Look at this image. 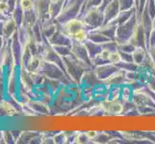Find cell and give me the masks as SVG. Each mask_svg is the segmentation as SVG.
I'll list each match as a JSON object with an SVG mask.
<instances>
[{
  "mask_svg": "<svg viewBox=\"0 0 155 144\" xmlns=\"http://www.w3.org/2000/svg\"><path fill=\"white\" fill-rule=\"evenodd\" d=\"M3 24H4V21H0V35H2V30H3Z\"/></svg>",
  "mask_w": 155,
  "mask_h": 144,
  "instance_id": "obj_37",
  "label": "cell"
},
{
  "mask_svg": "<svg viewBox=\"0 0 155 144\" xmlns=\"http://www.w3.org/2000/svg\"><path fill=\"white\" fill-rule=\"evenodd\" d=\"M103 82L100 81L97 78V76L95 75V73L93 69H89L86 70L84 73V75L81 79V83H80V86L81 87H91V88H95L97 87L98 85L102 84Z\"/></svg>",
  "mask_w": 155,
  "mask_h": 144,
  "instance_id": "obj_13",
  "label": "cell"
},
{
  "mask_svg": "<svg viewBox=\"0 0 155 144\" xmlns=\"http://www.w3.org/2000/svg\"><path fill=\"white\" fill-rule=\"evenodd\" d=\"M105 85L109 87H115V86H124L127 84L126 77H125V70L124 69H119L117 72L112 74L110 77L107 78L105 81H103Z\"/></svg>",
  "mask_w": 155,
  "mask_h": 144,
  "instance_id": "obj_12",
  "label": "cell"
},
{
  "mask_svg": "<svg viewBox=\"0 0 155 144\" xmlns=\"http://www.w3.org/2000/svg\"><path fill=\"white\" fill-rule=\"evenodd\" d=\"M6 42H7V40L5 39L2 35H0V51L3 49V47L6 44Z\"/></svg>",
  "mask_w": 155,
  "mask_h": 144,
  "instance_id": "obj_35",
  "label": "cell"
},
{
  "mask_svg": "<svg viewBox=\"0 0 155 144\" xmlns=\"http://www.w3.org/2000/svg\"><path fill=\"white\" fill-rule=\"evenodd\" d=\"M119 69L120 68L116 65H113V63H111V62H105L103 65H99V66H94V71L100 81L103 82L108 77H110L112 74L117 72Z\"/></svg>",
  "mask_w": 155,
  "mask_h": 144,
  "instance_id": "obj_9",
  "label": "cell"
},
{
  "mask_svg": "<svg viewBox=\"0 0 155 144\" xmlns=\"http://www.w3.org/2000/svg\"><path fill=\"white\" fill-rule=\"evenodd\" d=\"M90 141V138L88 137L86 131L85 132H76V136H75V139L74 142L75 143H87Z\"/></svg>",
  "mask_w": 155,
  "mask_h": 144,
  "instance_id": "obj_29",
  "label": "cell"
},
{
  "mask_svg": "<svg viewBox=\"0 0 155 144\" xmlns=\"http://www.w3.org/2000/svg\"><path fill=\"white\" fill-rule=\"evenodd\" d=\"M0 12L2 14L8 15L10 13V7H9V4L7 1H0Z\"/></svg>",
  "mask_w": 155,
  "mask_h": 144,
  "instance_id": "obj_32",
  "label": "cell"
},
{
  "mask_svg": "<svg viewBox=\"0 0 155 144\" xmlns=\"http://www.w3.org/2000/svg\"><path fill=\"white\" fill-rule=\"evenodd\" d=\"M147 87L150 90H152V91L155 92V76L154 75H152L150 80H149L148 83L147 84Z\"/></svg>",
  "mask_w": 155,
  "mask_h": 144,
  "instance_id": "obj_33",
  "label": "cell"
},
{
  "mask_svg": "<svg viewBox=\"0 0 155 144\" xmlns=\"http://www.w3.org/2000/svg\"><path fill=\"white\" fill-rule=\"evenodd\" d=\"M129 41L136 47H143L147 50V40L146 31L143 29V26L142 25L140 21H139L137 27Z\"/></svg>",
  "mask_w": 155,
  "mask_h": 144,
  "instance_id": "obj_7",
  "label": "cell"
},
{
  "mask_svg": "<svg viewBox=\"0 0 155 144\" xmlns=\"http://www.w3.org/2000/svg\"><path fill=\"white\" fill-rule=\"evenodd\" d=\"M71 54L75 57L77 60L85 62L92 66V61H91V58L88 54V51H87L86 46H85L84 43L72 40V43H71Z\"/></svg>",
  "mask_w": 155,
  "mask_h": 144,
  "instance_id": "obj_8",
  "label": "cell"
},
{
  "mask_svg": "<svg viewBox=\"0 0 155 144\" xmlns=\"http://www.w3.org/2000/svg\"><path fill=\"white\" fill-rule=\"evenodd\" d=\"M121 62V57H120V53L119 50H115L112 51L110 54V58H109V62L113 63V65H117L119 62Z\"/></svg>",
  "mask_w": 155,
  "mask_h": 144,
  "instance_id": "obj_30",
  "label": "cell"
},
{
  "mask_svg": "<svg viewBox=\"0 0 155 144\" xmlns=\"http://www.w3.org/2000/svg\"><path fill=\"white\" fill-rule=\"evenodd\" d=\"M51 0H34V9L36 10L38 18L41 23L52 19L49 14V6Z\"/></svg>",
  "mask_w": 155,
  "mask_h": 144,
  "instance_id": "obj_6",
  "label": "cell"
},
{
  "mask_svg": "<svg viewBox=\"0 0 155 144\" xmlns=\"http://www.w3.org/2000/svg\"><path fill=\"white\" fill-rule=\"evenodd\" d=\"M83 43L86 46V49L88 51V54L91 59L98 55L100 51L102 50V44L97 43V42H94L90 40H87L85 42H83Z\"/></svg>",
  "mask_w": 155,
  "mask_h": 144,
  "instance_id": "obj_20",
  "label": "cell"
},
{
  "mask_svg": "<svg viewBox=\"0 0 155 144\" xmlns=\"http://www.w3.org/2000/svg\"><path fill=\"white\" fill-rule=\"evenodd\" d=\"M79 18L83 20V22L88 30L97 29L104 24V14L103 11L99 7H94L89 9L83 14L79 15Z\"/></svg>",
  "mask_w": 155,
  "mask_h": 144,
  "instance_id": "obj_3",
  "label": "cell"
},
{
  "mask_svg": "<svg viewBox=\"0 0 155 144\" xmlns=\"http://www.w3.org/2000/svg\"><path fill=\"white\" fill-rule=\"evenodd\" d=\"M136 11H137V8H132L130 10H126V11H120V12L119 13V14L117 15V17L113 19V20H111L110 22L111 23H113L115 25H120L121 23H124L125 22L126 20H128L130 18V17L133 14H135L136 13Z\"/></svg>",
  "mask_w": 155,
  "mask_h": 144,
  "instance_id": "obj_18",
  "label": "cell"
},
{
  "mask_svg": "<svg viewBox=\"0 0 155 144\" xmlns=\"http://www.w3.org/2000/svg\"><path fill=\"white\" fill-rule=\"evenodd\" d=\"M135 3H136V6H137V4H138V0H135Z\"/></svg>",
  "mask_w": 155,
  "mask_h": 144,
  "instance_id": "obj_38",
  "label": "cell"
},
{
  "mask_svg": "<svg viewBox=\"0 0 155 144\" xmlns=\"http://www.w3.org/2000/svg\"><path fill=\"white\" fill-rule=\"evenodd\" d=\"M112 1H113V0H102V3H101V5H100V7H99V8L103 11V9H104L110 2H112Z\"/></svg>",
  "mask_w": 155,
  "mask_h": 144,
  "instance_id": "obj_36",
  "label": "cell"
},
{
  "mask_svg": "<svg viewBox=\"0 0 155 144\" xmlns=\"http://www.w3.org/2000/svg\"><path fill=\"white\" fill-rule=\"evenodd\" d=\"M98 105L103 110V113L109 115H120L124 114V104L121 100H113L110 98H106L103 100H99Z\"/></svg>",
  "mask_w": 155,
  "mask_h": 144,
  "instance_id": "obj_4",
  "label": "cell"
},
{
  "mask_svg": "<svg viewBox=\"0 0 155 144\" xmlns=\"http://www.w3.org/2000/svg\"><path fill=\"white\" fill-rule=\"evenodd\" d=\"M136 46L133 45L130 41L125 42V43H121V44H117V50L124 51L126 53H133L136 49Z\"/></svg>",
  "mask_w": 155,
  "mask_h": 144,
  "instance_id": "obj_28",
  "label": "cell"
},
{
  "mask_svg": "<svg viewBox=\"0 0 155 144\" xmlns=\"http://www.w3.org/2000/svg\"><path fill=\"white\" fill-rule=\"evenodd\" d=\"M112 137L109 133H105V132H98L97 136H95L93 139V143H106V142H110V140L112 139Z\"/></svg>",
  "mask_w": 155,
  "mask_h": 144,
  "instance_id": "obj_25",
  "label": "cell"
},
{
  "mask_svg": "<svg viewBox=\"0 0 155 144\" xmlns=\"http://www.w3.org/2000/svg\"><path fill=\"white\" fill-rule=\"evenodd\" d=\"M66 0H51L49 6V14L52 19H55L62 12Z\"/></svg>",
  "mask_w": 155,
  "mask_h": 144,
  "instance_id": "obj_19",
  "label": "cell"
},
{
  "mask_svg": "<svg viewBox=\"0 0 155 144\" xmlns=\"http://www.w3.org/2000/svg\"><path fill=\"white\" fill-rule=\"evenodd\" d=\"M88 40H92L94 42H97V43H99V44H103L107 41L112 40L109 38H107L105 35L101 33V32L98 30V28L88 31Z\"/></svg>",
  "mask_w": 155,
  "mask_h": 144,
  "instance_id": "obj_16",
  "label": "cell"
},
{
  "mask_svg": "<svg viewBox=\"0 0 155 144\" xmlns=\"http://www.w3.org/2000/svg\"><path fill=\"white\" fill-rule=\"evenodd\" d=\"M133 96V88L130 85H124L121 86V90H120V100L124 101H128L131 100Z\"/></svg>",
  "mask_w": 155,
  "mask_h": 144,
  "instance_id": "obj_22",
  "label": "cell"
},
{
  "mask_svg": "<svg viewBox=\"0 0 155 144\" xmlns=\"http://www.w3.org/2000/svg\"><path fill=\"white\" fill-rule=\"evenodd\" d=\"M18 4L23 11H28L34 8V0H18Z\"/></svg>",
  "mask_w": 155,
  "mask_h": 144,
  "instance_id": "obj_31",
  "label": "cell"
},
{
  "mask_svg": "<svg viewBox=\"0 0 155 144\" xmlns=\"http://www.w3.org/2000/svg\"><path fill=\"white\" fill-rule=\"evenodd\" d=\"M120 12V2L119 0H113L110 2L107 6L103 9V14H104V24L110 22L113 20L119 13Z\"/></svg>",
  "mask_w": 155,
  "mask_h": 144,
  "instance_id": "obj_11",
  "label": "cell"
},
{
  "mask_svg": "<svg viewBox=\"0 0 155 144\" xmlns=\"http://www.w3.org/2000/svg\"><path fill=\"white\" fill-rule=\"evenodd\" d=\"M53 48H54V50L56 51L57 54L59 56H61L62 58L71 54V46H68V45H55V46H53Z\"/></svg>",
  "mask_w": 155,
  "mask_h": 144,
  "instance_id": "obj_26",
  "label": "cell"
},
{
  "mask_svg": "<svg viewBox=\"0 0 155 144\" xmlns=\"http://www.w3.org/2000/svg\"><path fill=\"white\" fill-rule=\"evenodd\" d=\"M139 18L137 13L133 14L130 18L126 20L125 22L121 23L117 26L116 30V36H115V40L117 41V44L125 43L130 40L131 37L134 33V31L139 23Z\"/></svg>",
  "mask_w": 155,
  "mask_h": 144,
  "instance_id": "obj_1",
  "label": "cell"
},
{
  "mask_svg": "<svg viewBox=\"0 0 155 144\" xmlns=\"http://www.w3.org/2000/svg\"><path fill=\"white\" fill-rule=\"evenodd\" d=\"M101 3H102V0H85L84 1V4H83V8H82V11H81V14L79 15L83 14L85 12H87V11L91 8H94V7H100Z\"/></svg>",
  "mask_w": 155,
  "mask_h": 144,
  "instance_id": "obj_23",
  "label": "cell"
},
{
  "mask_svg": "<svg viewBox=\"0 0 155 144\" xmlns=\"http://www.w3.org/2000/svg\"><path fill=\"white\" fill-rule=\"evenodd\" d=\"M88 29L87 28H82L80 29L78 32H76L75 35L72 37V40L78 41V42H85L88 40Z\"/></svg>",
  "mask_w": 155,
  "mask_h": 144,
  "instance_id": "obj_24",
  "label": "cell"
},
{
  "mask_svg": "<svg viewBox=\"0 0 155 144\" xmlns=\"http://www.w3.org/2000/svg\"><path fill=\"white\" fill-rule=\"evenodd\" d=\"M46 40L52 46H55V45L71 46V43H72V39L71 38V37H68V35H66L65 33H63V32L59 29V27H58V30L55 32V33Z\"/></svg>",
  "mask_w": 155,
  "mask_h": 144,
  "instance_id": "obj_10",
  "label": "cell"
},
{
  "mask_svg": "<svg viewBox=\"0 0 155 144\" xmlns=\"http://www.w3.org/2000/svg\"><path fill=\"white\" fill-rule=\"evenodd\" d=\"M82 28H86V26H85L83 20L79 18L69 19L66 21L65 23L59 24V29H60L63 33H65L68 37H71V39H72V37L75 35L76 32H78Z\"/></svg>",
  "mask_w": 155,
  "mask_h": 144,
  "instance_id": "obj_5",
  "label": "cell"
},
{
  "mask_svg": "<svg viewBox=\"0 0 155 144\" xmlns=\"http://www.w3.org/2000/svg\"><path fill=\"white\" fill-rule=\"evenodd\" d=\"M18 24L12 18H9L4 21L2 36L6 40H10L15 32L18 31Z\"/></svg>",
  "mask_w": 155,
  "mask_h": 144,
  "instance_id": "obj_15",
  "label": "cell"
},
{
  "mask_svg": "<svg viewBox=\"0 0 155 144\" xmlns=\"http://www.w3.org/2000/svg\"><path fill=\"white\" fill-rule=\"evenodd\" d=\"M119 2H120V11L130 10L132 8H135L136 7L135 0H119Z\"/></svg>",
  "mask_w": 155,
  "mask_h": 144,
  "instance_id": "obj_27",
  "label": "cell"
},
{
  "mask_svg": "<svg viewBox=\"0 0 155 144\" xmlns=\"http://www.w3.org/2000/svg\"><path fill=\"white\" fill-rule=\"evenodd\" d=\"M28 108L31 109V110H33L34 113L39 114H48L51 109L50 105L46 104L45 101L42 100H31L30 102L26 105Z\"/></svg>",
  "mask_w": 155,
  "mask_h": 144,
  "instance_id": "obj_14",
  "label": "cell"
},
{
  "mask_svg": "<svg viewBox=\"0 0 155 144\" xmlns=\"http://www.w3.org/2000/svg\"><path fill=\"white\" fill-rule=\"evenodd\" d=\"M85 0H66L62 12L54 19L58 24H63L66 21L76 18L81 14Z\"/></svg>",
  "mask_w": 155,
  "mask_h": 144,
  "instance_id": "obj_2",
  "label": "cell"
},
{
  "mask_svg": "<svg viewBox=\"0 0 155 144\" xmlns=\"http://www.w3.org/2000/svg\"><path fill=\"white\" fill-rule=\"evenodd\" d=\"M148 54L149 56H150L152 58V60L155 62V43L153 45H151L150 47H149L148 49Z\"/></svg>",
  "mask_w": 155,
  "mask_h": 144,
  "instance_id": "obj_34",
  "label": "cell"
},
{
  "mask_svg": "<svg viewBox=\"0 0 155 144\" xmlns=\"http://www.w3.org/2000/svg\"><path fill=\"white\" fill-rule=\"evenodd\" d=\"M148 51L146 49V48H143V47H137L135 51L132 53V56H133V62L137 65L141 66L143 62L145 61V59L147 55Z\"/></svg>",
  "mask_w": 155,
  "mask_h": 144,
  "instance_id": "obj_21",
  "label": "cell"
},
{
  "mask_svg": "<svg viewBox=\"0 0 155 144\" xmlns=\"http://www.w3.org/2000/svg\"><path fill=\"white\" fill-rule=\"evenodd\" d=\"M42 62H44V59H42L41 55H33L27 62V65H26L25 68L30 72L39 71L42 65Z\"/></svg>",
  "mask_w": 155,
  "mask_h": 144,
  "instance_id": "obj_17",
  "label": "cell"
}]
</instances>
